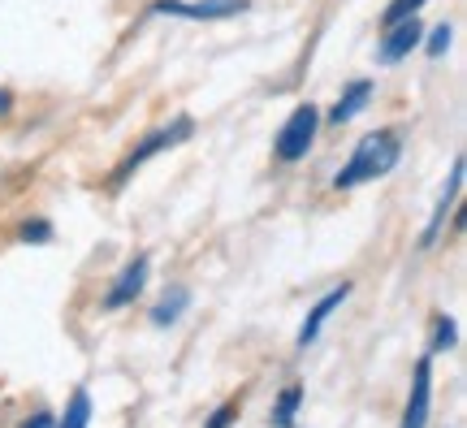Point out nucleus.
I'll list each match as a JSON object with an SVG mask.
<instances>
[{
	"label": "nucleus",
	"instance_id": "9",
	"mask_svg": "<svg viewBox=\"0 0 467 428\" xmlns=\"http://www.w3.org/2000/svg\"><path fill=\"white\" fill-rule=\"evenodd\" d=\"M347 298H350V281H342V286H334L325 298H317V303H312V312H307V320H303V329H299V346L317 342V333L325 329V320H329V316H334Z\"/></svg>",
	"mask_w": 467,
	"mask_h": 428
},
{
	"label": "nucleus",
	"instance_id": "4",
	"mask_svg": "<svg viewBox=\"0 0 467 428\" xmlns=\"http://www.w3.org/2000/svg\"><path fill=\"white\" fill-rule=\"evenodd\" d=\"M247 9V0H156L151 14L191 17V22H230Z\"/></svg>",
	"mask_w": 467,
	"mask_h": 428
},
{
	"label": "nucleus",
	"instance_id": "13",
	"mask_svg": "<svg viewBox=\"0 0 467 428\" xmlns=\"http://www.w3.org/2000/svg\"><path fill=\"white\" fill-rule=\"evenodd\" d=\"M299 402H303V385H290V390H282L277 407H273V428H290V424H295Z\"/></svg>",
	"mask_w": 467,
	"mask_h": 428
},
{
	"label": "nucleus",
	"instance_id": "6",
	"mask_svg": "<svg viewBox=\"0 0 467 428\" xmlns=\"http://www.w3.org/2000/svg\"><path fill=\"white\" fill-rule=\"evenodd\" d=\"M148 273H151V260L148 256H139V260H130L121 273H117L113 290L104 295V312H121V308H130L134 298L143 295V286H148Z\"/></svg>",
	"mask_w": 467,
	"mask_h": 428
},
{
	"label": "nucleus",
	"instance_id": "14",
	"mask_svg": "<svg viewBox=\"0 0 467 428\" xmlns=\"http://www.w3.org/2000/svg\"><path fill=\"white\" fill-rule=\"evenodd\" d=\"M420 9H424V0H389L381 14V26H394V22H402V17H416Z\"/></svg>",
	"mask_w": 467,
	"mask_h": 428
},
{
	"label": "nucleus",
	"instance_id": "19",
	"mask_svg": "<svg viewBox=\"0 0 467 428\" xmlns=\"http://www.w3.org/2000/svg\"><path fill=\"white\" fill-rule=\"evenodd\" d=\"M52 424H57V420H52L48 412H39V415H35V420H26V424H22V428H52Z\"/></svg>",
	"mask_w": 467,
	"mask_h": 428
},
{
	"label": "nucleus",
	"instance_id": "15",
	"mask_svg": "<svg viewBox=\"0 0 467 428\" xmlns=\"http://www.w3.org/2000/svg\"><path fill=\"white\" fill-rule=\"evenodd\" d=\"M454 338H459V325H454L451 316H433V350H451Z\"/></svg>",
	"mask_w": 467,
	"mask_h": 428
},
{
	"label": "nucleus",
	"instance_id": "8",
	"mask_svg": "<svg viewBox=\"0 0 467 428\" xmlns=\"http://www.w3.org/2000/svg\"><path fill=\"white\" fill-rule=\"evenodd\" d=\"M429 407H433V360H420L416 377H411V398H407V412H402V428H424Z\"/></svg>",
	"mask_w": 467,
	"mask_h": 428
},
{
	"label": "nucleus",
	"instance_id": "16",
	"mask_svg": "<svg viewBox=\"0 0 467 428\" xmlns=\"http://www.w3.org/2000/svg\"><path fill=\"white\" fill-rule=\"evenodd\" d=\"M22 243H35V247L52 243V225L48 221H26V225H22Z\"/></svg>",
	"mask_w": 467,
	"mask_h": 428
},
{
	"label": "nucleus",
	"instance_id": "5",
	"mask_svg": "<svg viewBox=\"0 0 467 428\" xmlns=\"http://www.w3.org/2000/svg\"><path fill=\"white\" fill-rule=\"evenodd\" d=\"M459 191H463V156H454L451 178H446L441 195H437L433 216H429V225H424V238H420V247H424V251L441 243V230H446V216H451V213H454V204H459Z\"/></svg>",
	"mask_w": 467,
	"mask_h": 428
},
{
	"label": "nucleus",
	"instance_id": "17",
	"mask_svg": "<svg viewBox=\"0 0 467 428\" xmlns=\"http://www.w3.org/2000/svg\"><path fill=\"white\" fill-rule=\"evenodd\" d=\"M446 48H451V26L441 22V26H433V35H429V57H446Z\"/></svg>",
	"mask_w": 467,
	"mask_h": 428
},
{
	"label": "nucleus",
	"instance_id": "2",
	"mask_svg": "<svg viewBox=\"0 0 467 428\" xmlns=\"http://www.w3.org/2000/svg\"><path fill=\"white\" fill-rule=\"evenodd\" d=\"M191 134H195V117H173L169 126H156V130H148L130 151H126V156H121V165L109 173V191H121V186H126V182H130L139 169L148 165V161H156L161 151L186 143Z\"/></svg>",
	"mask_w": 467,
	"mask_h": 428
},
{
	"label": "nucleus",
	"instance_id": "1",
	"mask_svg": "<svg viewBox=\"0 0 467 428\" xmlns=\"http://www.w3.org/2000/svg\"><path fill=\"white\" fill-rule=\"evenodd\" d=\"M402 156V134L399 130H372L364 134L355 151L347 156V165L334 173V191H355V186H368V182L385 178L399 169Z\"/></svg>",
	"mask_w": 467,
	"mask_h": 428
},
{
	"label": "nucleus",
	"instance_id": "11",
	"mask_svg": "<svg viewBox=\"0 0 467 428\" xmlns=\"http://www.w3.org/2000/svg\"><path fill=\"white\" fill-rule=\"evenodd\" d=\"M186 303H191V290H186V286L165 290V298H161V303H156V312H151V325H161V329H165V325H173V320L186 312Z\"/></svg>",
	"mask_w": 467,
	"mask_h": 428
},
{
	"label": "nucleus",
	"instance_id": "3",
	"mask_svg": "<svg viewBox=\"0 0 467 428\" xmlns=\"http://www.w3.org/2000/svg\"><path fill=\"white\" fill-rule=\"evenodd\" d=\"M317 130H320L317 104H299V109H295V113L282 121L277 139H273V156H277L282 165H295V161H303V156L312 151V143H317Z\"/></svg>",
	"mask_w": 467,
	"mask_h": 428
},
{
	"label": "nucleus",
	"instance_id": "20",
	"mask_svg": "<svg viewBox=\"0 0 467 428\" xmlns=\"http://www.w3.org/2000/svg\"><path fill=\"white\" fill-rule=\"evenodd\" d=\"M9 109H14V91H5V87H0V117L9 113Z\"/></svg>",
	"mask_w": 467,
	"mask_h": 428
},
{
	"label": "nucleus",
	"instance_id": "10",
	"mask_svg": "<svg viewBox=\"0 0 467 428\" xmlns=\"http://www.w3.org/2000/svg\"><path fill=\"white\" fill-rule=\"evenodd\" d=\"M368 99H372V83H368V78H355V83L342 91V99L334 104L329 121H334V126H347V121H355V117L368 109Z\"/></svg>",
	"mask_w": 467,
	"mask_h": 428
},
{
	"label": "nucleus",
	"instance_id": "12",
	"mask_svg": "<svg viewBox=\"0 0 467 428\" xmlns=\"http://www.w3.org/2000/svg\"><path fill=\"white\" fill-rule=\"evenodd\" d=\"M52 428H91V394H87V390H74L66 415H61Z\"/></svg>",
	"mask_w": 467,
	"mask_h": 428
},
{
	"label": "nucleus",
	"instance_id": "7",
	"mask_svg": "<svg viewBox=\"0 0 467 428\" xmlns=\"http://www.w3.org/2000/svg\"><path fill=\"white\" fill-rule=\"evenodd\" d=\"M420 39H424V26H420V17H402V22H394V26H385L381 48H377L381 66H399L402 57H411V52L420 48Z\"/></svg>",
	"mask_w": 467,
	"mask_h": 428
},
{
	"label": "nucleus",
	"instance_id": "18",
	"mask_svg": "<svg viewBox=\"0 0 467 428\" xmlns=\"http://www.w3.org/2000/svg\"><path fill=\"white\" fill-rule=\"evenodd\" d=\"M234 415H238V402H225V407H221V412L213 415V424H208V428H230V424H234Z\"/></svg>",
	"mask_w": 467,
	"mask_h": 428
}]
</instances>
